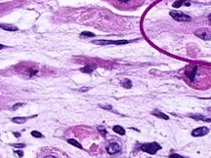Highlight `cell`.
Returning a JSON list of instances; mask_svg holds the SVG:
<instances>
[{
  "instance_id": "obj_1",
  "label": "cell",
  "mask_w": 211,
  "mask_h": 158,
  "mask_svg": "<svg viewBox=\"0 0 211 158\" xmlns=\"http://www.w3.org/2000/svg\"><path fill=\"white\" fill-rule=\"evenodd\" d=\"M141 150L144 152H147L149 154H155L158 150L161 149V145L159 143L152 142H147V143H143L141 145Z\"/></svg>"
},
{
  "instance_id": "obj_2",
  "label": "cell",
  "mask_w": 211,
  "mask_h": 158,
  "mask_svg": "<svg viewBox=\"0 0 211 158\" xmlns=\"http://www.w3.org/2000/svg\"><path fill=\"white\" fill-rule=\"evenodd\" d=\"M129 40H94L93 43L97 45H124L129 43Z\"/></svg>"
},
{
  "instance_id": "obj_3",
  "label": "cell",
  "mask_w": 211,
  "mask_h": 158,
  "mask_svg": "<svg viewBox=\"0 0 211 158\" xmlns=\"http://www.w3.org/2000/svg\"><path fill=\"white\" fill-rule=\"evenodd\" d=\"M169 14H170V16H171L175 20H177V22L184 23V22H190V17L188 16V15H186L185 13H183V12H178V11L174 10V11L170 12Z\"/></svg>"
},
{
  "instance_id": "obj_4",
  "label": "cell",
  "mask_w": 211,
  "mask_h": 158,
  "mask_svg": "<svg viewBox=\"0 0 211 158\" xmlns=\"http://www.w3.org/2000/svg\"><path fill=\"white\" fill-rule=\"evenodd\" d=\"M195 34L202 40H211V30L205 28L196 29Z\"/></svg>"
},
{
  "instance_id": "obj_5",
  "label": "cell",
  "mask_w": 211,
  "mask_h": 158,
  "mask_svg": "<svg viewBox=\"0 0 211 158\" xmlns=\"http://www.w3.org/2000/svg\"><path fill=\"white\" fill-rule=\"evenodd\" d=\"M208 132H209V129L207 127H199V128L195 129V130L192 132V136L193 137H202V136L207 135Z\"/></svg>"
},
{
  "instance_id": "obj_6",
  "label": "cell",
  "mask_w": 211,
  "mask_h": 158,
  "mask_svg": "<svg viewBox=\"0 0 211 158\" xmlns=\"http://www.w3.org/2000/svg\"><path fill=\"white\" fill-rule=\"evenodd\" d=\"M107 151L108 154H115L120 151V145L116 142H111L107 146Z\"/></svg>"
},
{
  "instance_id": "obj_7",
  "label": "cell",
  "mask_w": 211,
  "mask_h": 158,
  "mask_svg": "<svg viewBox=\"0 0 211 158\" xmlns=\"http://www.w3.org/2000/svg\"><path fill=\"white\" fill-rule=\"evenodd\" d=\"M0 28L4 29L7 31H17L18 28L13 25H7V23H0Z\"/></svg>"
},
{
  "instance_id": "obj_8",
  "label": "cell",
  "mask_w": 211,
  "mask_h": 158,
  "mask_svg": "<svg viewBox=\"0 0 211 158\" xmlns=\"http://www.w3.org/2000/svg\"><path fill=\"white\" fill-rule=\"evenodd\" d=\"M190 118L195 119V120H201V121H205V122H211V119L207 118L203 115H200V114H190L189 115Z\"/></svg>"
},
{
  "instance_id": "obj_9",
  "label": "cell",
  "mask_w": 211,
  "mask_h": 158,
  "mask_svg": "<svg viewBox=\"0 0 211 158\" xmlns=\"http://www.w3.org/2000/svg\"><path fill=\"white\" fill-rule=\"evenodd\" d=\"M152 115H154L155 117H157V118L165 119V120H168V119H169V117L167 116L165 113L161 112V111H159V110H154V111H152Z\"/></svg>"
},
{
  "instance_id": "obj_10",
  "label": "cell",
  "mask_w": 211,
  "mask_h": 158,
  "mask_svg": "<svg viewBox=\"0 0 211 158\" xmlns=\"http://www.w3.org/2000/svg\"><path fill=\"white\" fill-rule=\"evenodd\" d=\"M183 5L190 6V3L188 1V0H177V1L174 2V4H173V7H174V8H179V7H181V6H183Z\"/></svg>"
},
{
  "instance_id": "obj_11",
  "label": "cell",
  "mask_w": 211,
  "mask_h": 158,
  "mask_svg": "<svg viewBox=\"0 0 211 158\" xmlns=\"http://www.w3.org/2000/svg\"><path fill=\"white\" fill-rule=\"evenodd\" d=\"M196 70H198V66H193L192 70H188V71H186V75L189 77L190 80H193V79H195Z\"/></svg>"
},
{
  "instance_id": "obj_12",
  "label": "cell",
  "mask_w": 211,
  "mask_h": 158,
  "mask_svg": "<svg viewBox=\"0 0 211 158\" xmlns=\"http://www.w3.org/2000/svg\"><path fill=\"white\" fill-rule=\"evenodd\" d=\"M120 85H121L123 88H125V89H130V88L132 87V82H131L130 79L125 78V79H123V80L120 81Z\"/></svg>"
},
{
  "instance_id": "obj_13",
  "label": "cell",
  "mask_w": 211,
  "mask_h": 158,
  "mask_svg": "<svg viewBox=\"0 0 211 158\" xmlns=\"http://www.w3.org/2000/svg\"><path fill=\"white\" fill-rule=\"evenodd\" d=\"M113 132H115L116 134H119L120 136H123V135H125V130H124V128L121 127V126H119V125L113 126Z\"/></svg>"
},
{
  "instance_id": "obj_14",
  "label": "cell",
  "mask_w": 211,
  "mask_h": 158,
  "mask_svg": "<svg viewBox=\"0 0 211 158\" xmlns=\"http://www.w3.org/2000/svg\"><path fill=\"white\" fill-rule=\"evenodd\" d=\"M67 142L69 143V145H72L73 146H75V147H77L79 149H83V147H82V145L79 143L77 140H73V139H69L67 140Z\"/></svg>"
},
{
  "instance_id": "obj_15",
  "label": "cell",
  "mask_w": 211,
  "mask_h": 158,
  "mask_svg": "<svg viewBox=\"0 0 211 158\" xmlns=\"http://www.w3.org/2000/svg\"><path fill=\"white\" fill-rule=\"evenodd\" d=\"M25 121H26L25 117H14V118H12V122L17 123V124H23Z\"/></svg>"
},
{
  "instance_id": "obj_16",
  "label": "cell",
  "mask_w": 211,
  "mask_h": 158,
  "mask_svg": "<svg viewBox=\"0 0 211 158\" xmlns=\"http://www.w3.org/2000/svg\"><path fill=\"white\" fill-rule=\"evenodd\" d=\"M97 129L99 130L100 134H101L103 137H104V138L107 137L108 132H107V130H106V128L104 127V126H98V127H97Z\"/></svg>"
},
{
  "instance_id": "obj_17",
  "label": "cell",
  "mask_w": 211,
  "mask_h": 158,
  "mask_svg": "<svg viewBox=\"0 0 211 158\" xmlns=\"http://www.w3.org/2000/svg\"><path fill=\"white\" fill-rule=\"evenodd\" d=\"M82 72H85V73H91L94 70V67L92 66H84V67H82V68L80 69Z\"/></svg>"
},
{
  "instance_id": "obj_18",
  "label": "cell",
  "mask_w": 211,
  "mask_h": 158,
  "mask_svg": "<svg viewBox=\"0 0 211 158\" xmlns=\"http://www.w3.org/2000/svg\"><path fill=\"white\" fill-rule=\"evenodd\" d=\"M30 134H31V136L34 138H43V135L38 131H32Z\"/></svg>"
},
{
  "instance_id": "obj_19",
  "label": "cell",
  "mask_w": 211,
  "mask_h": 158,
  "mask_svg": "<svg viewBox=\"0 0 211 158\" xmlns=\"http://www.w3.org/2000/svg\"><path fill=\"white\" fill-rule=\"evenodd\" d=\"M81 36H84V37H94L95 36V34L92 33V32H88V31H84L81 33Z\"/></svg>"
},
{
  "instance_id": "obj_20",
  "label": "cell",
  "mask_w": 211,
  "mask_h": 158,
  "mask_svg": "<svg viewBox=\"0 0 211 158\" xmlns=\"http://www.w3.org/2000/svg\"><path fill=\"white\" fill-rule=\"evenodd\" d=\"M11 145L14 146V147H17V148H23L25 146L23 143H12Z\"/></svg>"
},
{
  "instance_id": "obj_21",
  "label": "cell",
  "mask_w": 211,
  "mask_h": 158,
  "mask_svg": "<svg viewBox=\"0 0 211 158\" xmlns=\"http://www.w3.org/2000/svg\"><path fill=\"white\" fill-rule=\"evenodd\" d=\"M169 158H188V157H184L182 156V155H179V154H176V153H172L169 155Z\"/></svg>"
},
{
  "instance_id": "obj_22",
  "label": "cell",
  "mask_w": 211,
  "mask_h": 158,
  "mask_svg": "<svg viewBox=\"0 0 211 158\" xmlns=\"http://www.w3.org/2000/svg\"><path fill=\"white\" fill-rule=\"evenodd\" d=\"M14 153H15V154H18L20 157H23V152L22 150H15Z\"/></svg>"
},
{
  "instance_id": "obj_23",
  "label": "cell",
  "mask_w": 211,
  "mask_h": 158,
  "mask_svg": "<svg viewBox=\"0 0 211 158\" xmlns=\"http://www.w3.org/2000/svg\"><path fill=\"white\" fill-rule=\"evenodd\" d=\"M22 105H23V104H22V102H21V104H15L13 107H12V109H13V110H16L18 107H22Z\"/></svg>"
},
{
  "instance_id": "obj_24",
  "label": "cell",
  "mask_w": 211,
  "mask_h": 158,
  "mask_svg": "<svg viewBox=\"0 0 211 158\" xmlns=\"http://www.w3.org/2000/svg\"><path fill=\"white\" fill-rule=\"evenodd\" d=\"M100 107H102V108H105V109H111V107L110 105H100Z\"/></svg>"
},
{
  "instance_id": "obj_25",
  "label": "cell",
  "mask_w": 211,
  "mask_h": 158,
  "mask_svg": "<svg viewBox=\"0 0 211 158\" xmlns=\"http://www.w3.org/2000/svg\"><path fill=\"white\" fill-rule=\"evenodd\" d=\"M13 134H14V136L16 137V138H20V137H21L20 133H18V132H15V133H13Z\"/></svg>"
},
{
  "instance_id": "obj_26",
  "label": "cell",
  "mask_w": 211,
  "mask_h": 158,
  "mask_svg": "<svg viewBox=\"0 0 211 158\" xmlns=\"http://www.w3.org/2000/svg\"><path fill=\"white\" fill-rule=\"evenodd\" d=\"M119 2H121V3H127L129 0H118Z\"/></svg>"
},
{
  "instance_id": "obj_27",
  "label": "cell",
  "mask_w": 211,
  "mask_h": 158,
  "mask_svg": "<svg viewBox=\"0 0 211 158\" xmlns=\"http://www.w3.org/2000/svg\"><path fill=\"white\" fill-rule=\"evenodd\" d=\"M3 48H5V46H4V45H2V44H0V50L3 49Z\"/></svg>"
},
{
  "instance_id": "obj_28",
  "label": "cell",
  "mask_w": 211,
  "mask_h": 158,
  "mask_svg": "<svg viewBox=\"0 0 211 158\" xmlns=\"http://www.w3.org/2000/svg\"><path fill=\"white\" fill-rule=\"evenodd\" d=\"M44 158H56V157H54V156H51V155H50V156H46V157H44Z\"/></svg>"
},
{
  "instance_id": "obj_29",
  "label": "cell",
  "mask_w": 211,
  "mask_h": 158,
  "mask_svg": "<svg viewBox=\"0 0 211 158\" xmlns=\"http://www.w3.org/2000/svg\"><path fill=\"white\" fill-rule=\"evenodd\" d=\"M208 19H209V22H210V23H211V15H209V16H208Z\"/></svg>"
},
{
  "instance_id": "obj_30",
  "label": "cell",
  "mask_w": 211,
  "mask_h": 158,
  "mask_svg": "<svg viewBox=\"0 0 211 158\" xmlns=\"http://www.w3.org/2000/svg\"><path fill=\"white\" fill-rule=\"evenodd\" d=\"M86 90H88V88H83V89H81L80 91H86Z\"/></svg>"
}]
</instances>
